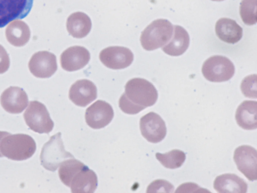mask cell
Listing matches in <instances>:
<instances>
[{"instance_id":"obj_1","label":"cell","mask_w":257,"mask_h":193,"mask_svg":"<svg viewBox=\"0 0 257 193\" xmlns=\"http://www.w3.org/2000/svg\"><path fill=\"white\" fill-rule=\"evenodd\" d=\"M158 91L148 80L134 78L125 85V91L119 100V107L125 114L135 115L154 105L158 99Z\"/></svg>"},{"instance_id":"obj_2","label":"cell","mask_w":257,"mask_h":193,"mask_svg":"<svg viewBox=\"0 0 257 193\" xmlns=\"http://www.w3.org/2000/svg\"><path fill=\"white\" fill-rule=\"evenodd\" d=\"M36 144L31 136L25 134H9L0 142V152L9 159L21 161L30 158L35 152Z\"/></svg>"},{"instance_id":"obj_3","label":"cell","mask_w":257,"mask_h":193,"mask_svg":"<svg viewBox=\"0 0 257 193\" xmlns=\"http://www.w3.org/2000/svg\"><path fill=\"white\" fill-rule=\"evenodd\" d=\"M173 28L167 20L160 19L152 22L142 32L140 41L143 48L152 51L168 43L173 35Z\"/></svg>"},{"instance_id":"obj_4","label":"cell","mask_w":257,"mask_h":193,"mask_svg":"<svg viewBox=\"0 0 257 193\" xmlns=\"http://www.w3.org/2000/svg\"><path fill=\"white\" fill-rule=\"evenodd\" d=\"M71 158L73 156L65 150L60 132L51 137L44 145L40 154L42 165L51 171L56 170L65 159Z\"/></svg>"},{"instance_id":"obj_5","label":"cell","mask_w":257,"mask_h":193,"mask_svg":"<svg viewBox=\"0 0 257 193\" xmlns=\"http://www.w3.org/2000/svg\"><path fill=\"white\" fill-rule=\"evenodd\" d=\"M202 72L207 80L220 82L229 80L232 77L235 67L231 60L226 57L214 55L204 61Z\"/></svg>"},{"instance_id":"obj_6","label":"cell","mask_w":257,"mask_h":193,"mask_svg":"<svg viewBox=\"0 0 257 193\" xmlns=\"http://www.w3.org/2000/svg\"><path fill=\"white\" fill-rule=\"evenodd\" d=\"M24 118L29 128L40 134L49 133L54 127V122L46 106L37 101L30 102Z\"/></svg>"},{"instance_id":"obj_7","label":"cell","mask_w":257,"mask_h":193,"mask_svg":"<svg viewBox=\"0 0 257 193\" xmlns=\"http://www.w3.org/2000/svg\"><path fill=\"white\" fill-rule=\"evenodd\" d=\"M234 161L238 169L250 181L257 179V151L252 146L241 145L234 152Z\"/></svg>"},{"instance_id":"obj_8","label":"cell","mask_w":257,"mask_h":193,"mask_svg":"<svg viewBox=\"0 0 257 193\" xmlns=\"http://www.w3.org/2000/svg\"><path fill=\"white\" fill-rule=\"evenodd\" d=\"M140 128L142 136L153 143L162 141L167 134L164 121L160 115L153 112H149L141 118Z\"/></svg>"},{"instance_id":"obj_9","label":"cell","mask_w":257,"mask_h":193,"mask_svg":"<svg viewBox=\"0 0 257 193\" xmlns=\"http://www.w3.org/2000/svg\"><path fill=\"white\" fill-rule=\"evenodd\" d=\"M34 0H0V28L16 19L25 18L30 12Z\"/></svg>"},{"instance_id":"obj_10","label":"cell","mask_w":257,"mask_h":193,"mask_svg":"<svg viewBox=\"0 0 257 193\" xmlns=\"http://www.w3.org/2000/svg\"><path fill=\"white\" fill-rule=\"evenodd\" d=\"M99 59L106 67L112 69H120L125 68L132 64L134 54L126 47L109 46L101 51Z\"/></svg>"},{"instance_id":"obj_11","label":"cell","mask_w":257,"mask_h":193,"mask_svg":"<svg viewBox=\"0 0 257 193\" xmlns=\"http://www.w3.org/2000/svg\"><path fill=\"white\" fill-rule=\"evenodd\" d=\"M29 68L31 73L38 78H49L57 69L56 56L47 51H39L34 53L29 62Z\"/></svg>"},{"instance_id":"obj_12","label":"cell","mask_w":257,"mask_h":193,"mask_svg":"<svg viewBox=\"0 0 257 193\" xmlns=\"http://www.w3.org/2000/svg\"><path fill=\"white\" fill-rule=\"evenodd\" d=\"M113 116L112 107L102 100L97 101L87 108L85 115L87 124L94 129L104 128L110 123Z\"/></svg>"},{"instance_id":"obj_13","label":"cell","mask_w":257,"mask_h":193,"mask_svg":"<svg viewBox=\"0 0 257 193\" xmlns=\"http://www.w3.org/2000/svg\"><path fill=\"white\" fill-rule=\"evenodd\" d=\"M90 58V53L86 48L80 46H72L61 54V66L67 71H76L85 67Z\"/></svg>"},{"instance_id":"obj_14","label":"cell","mask_w":257,"mask_h":193,"mask_svg":"<svg viewBox=\"0 0 257 193\" xmlns=\"http://www.w3.org/2000/svg\"><path fill=\"white\" fill-rule=\"evenodd\" d=\"M1 104L4 109L11 114H19L26 108L28 98L25 91L18 86H10L1 96Z\"/></svg>"},{"instance_id":"obj_15","label":"cell","mask_w":257,"mask_h":193,"mask_svg":"<svg viewBox=\"0 0 257 193\" xmlns=\"http://www.w3.org/2000/svg\"><path fill=\"white\" fill-rule=\"evenodd\" d=\"M69 99L76 106L84 107L97 98V88L91 81L77 80L70 88Z\"/></svg>"},{"instance_id":"obj_16","label":"cell","mask_w":257,"mask_h":193,"mask_svg":"<svg viewBox=\"0 0 257 193\" xmlns=\"http://www.w3.org/2000/svg\"><path fill=\"white\" fill-rule=\"evenodd\" d=\"M97 182L96 173L85 165L74 175L69 187L73 193H92L97 188Z\"/></svg>"},{"instance_id":"obj_17","label":"cell","mask_w":257,"mask_h":193,"mask_svg":"<svg viewBox=\"0 0 257 193\" xmlns=\"http://www.w3.org/2000/svg\"><path fill=\"white\" fill-rule=\"evenodd\" d=\"M213 187L219 193H245L248 186L244 180L237 175L225 173L215 178Z\"/></svg>"},{"instance_id":"obj_18","label":"cell","mask_w":257,"mask_h":193,"mask_svg":"<svg viewBox=\"0 0 257 193\" xmlns=\"http://www.w3.org/2000/svg\"><path fill=\"white\" fill-rule=\"evenodd\" d=\"M215 33L221 41L235 44L242 38V28L235 21L227 18L219 19L215 24Z\"/></svg>"},{"instance_id":"obj_19","label":"cell","mask_w":257,"mask_h":193,"mask_svg":"<svg viewBox=\"0 0 257 193\" xmlns=\"http://www.w3.org/2000/svg\"><path fill=\"white\" fill-rule=\"evenodd\" d=\"M257 102L244 101L238 107L235 118L238 125L241 128L251 130L257 128Z\"/></svg>"},{"instance_id":"obj_20","label":"cell","mask_w":257,"mask_h":193,"mask_svg":"<svg viewBox=\"0 0 257 193\" xmlns=\"http://www.w3.org/2000/svg\"><path fill=\"white\" fill-rule=\"evenodd\" d=\"M174 32L168 43L162 47V50L167 54L178 56L183 54L188 49L190 39L188 32L182 27L174 26Z\"/></svg>"},{"instance_id":"obj_21","label":"cell","mask_w":257,"mask_h":193,"mask_svg":"<svg viewBox=\"0 0 257 193\" xmlns=\"http://www.w3.org/2000/svg\"><path fill=\"white\" fill-rule=\"evenodd\" d=\"M92 26L90 18L85 13L77 12L71 14L67 20V30L76 38H82L90 32Z\"/></svg>"},{"instance_id":"obj_22","label":"cell","mask_w":257,"mask_h":193,"mask_svg":"<svg viewBox=\"0 0 257 193\" xmlns=\"http://www.w3.org/2000/svg\"><path fill=\"white\" fill-rule=\"evenodd\" d=\"M6 36L11 44L16 47H21L29 41L31 32L26 23L21 20H16L10 23L7 26Z\"/></svg>"},{"instance_id":"obj_23","label":"cell","mask_w":257,"mask_h":193,"mask_svg":"<svg viewBox=\"0 0 257 193\" xmlns=\"http://www.w3.org/2000/svg\"><path fill=\"white\" fill-rule=\"evenodd\" d=\"M58 174L61 181L69 187L71 181L74 175L85 165L74 158L64 160L60 165Z\"/></svg>"},{"instance_id":"obj_24","label":"cell","mask_w":257,"mask_h":193,"mask_svg":"<svg viewBox=\"0 0 257 193\" xmlns=\"http://www.w3.org/2000/svg\"><path fill=\"white\" fill-rule=\"evenodd\" d=\"M156 157L165 167L176 169L184 163L186 154L181 150L173 149L166 153H156Z\"/></svg>"},{"instance_id":"obj_25","label":"cell","mask_w":257,"mask_h":193,"mask_svg":"<svg viewBox=\"0 0 257 193\" xmlns=\"http://www.w3.org/2000/svg\"><path fill=\"white\" fill-rule=\"evenodd\" d=\"M239 13L245 24H255L257 22L256 0H242L239 7Z\"/></svg>"},{"instance_id":"obj_26","label":"cell","mask_w":257,"mask_h":193,"mask_svg":"<svg viewBox=\"0 0 257 193\" xmlns=\"http://www.w3.org/2000/svg\"><path fill=\"white\" fill-rule=\"evenodd\" d=\"M240 89L245 96L256 99V74L245 77L241 83Z\"/></svg>"},{"instance_id":"obj_27","label":"cell","mask_w":257,"mask_h":193,"mask_svg":"<svg viewBox=\"0 0 257 193\" xmlns=\"http://www.w3.org/2000/svg\"><path fill=\"white\" fill-rule=\"evenodd\" d=\"M174 186L167 180L157 179L148 186L147 192H173Z\"/></svg>"},{"instance_id":"obj_28","label":"cell","mask_w":257,"mask_h":193,"mask_svg":"<svg viewBox=\"0 0 257 193\" xmlns=\"http://www.w3.org/2000/svg\"><path fill=\"white\" fill-rule=\"evenodd\" d=\"M10 58L7 52L0 44V74L7 71L10 66Z\"/></svg>"},{"instance_id":"obj_29","label":"cell","mask_w":257,"mask_h":193,"mask_svg":"<svg viewBox=\"0 0 257 193\" xmlns=\"http://www.w3.org/2000/svg\"><path fill=\"white\" fill-rule=\"evenodd\" d=\"M193 189L194 192H210L199 186L198 184L194 183H185L180 185L177 188L175 192H185L186 189Z\"/></svg>"},{"instance_id":"obj_30","label":"cell","mask_w":257,"mask_h":193,"mask_svg":"<svg viewBox=\"0 0 257 193\" xmlns=\"http://www.w3.org/2000/svg\"><path fill=\"white\" fill-rule=\"evenodd\" d=\"M10 134V133L8 132H6V131H0V142L1 141H2V139L6 137V136ZM3 155L2 154V153H1L0 152V157H3Z\"/></svg>"},{"instance_id":"obj_31","label":"cell","mask_w":257,"mask_h":193,"mask_svg":"<svg viewBox=\"0 0 257 193\" xmlns=\"http://www.w3.org/2000/svg\"><path fill=\"white\" fill-rule=\"evenodd\" d=\"M212 1L220 2V1H224V0H212Z\"/></svg>"}]
</instances>
